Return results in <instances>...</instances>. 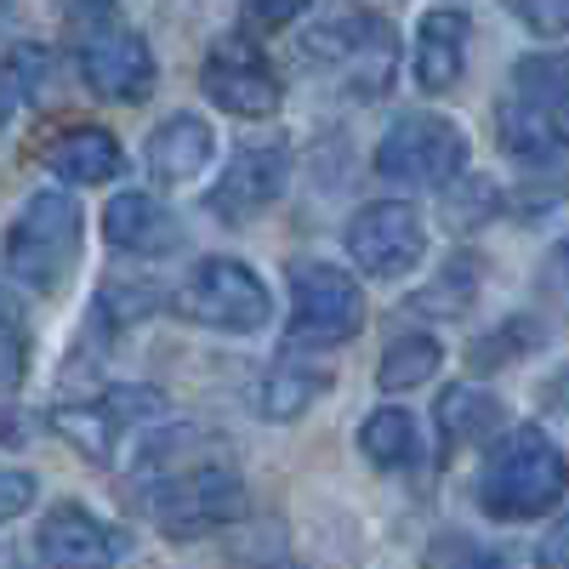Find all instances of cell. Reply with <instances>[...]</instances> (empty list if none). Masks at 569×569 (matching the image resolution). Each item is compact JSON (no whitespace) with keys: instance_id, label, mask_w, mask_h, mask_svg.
Returning a JSON list of instances; mask_svg holds the SVG:
<instances>
[{"instance_id":"obj_23","label":"cell","mask_w":569,"mask_h":569,"mask_svg":"<svg viewBox=\"0 0 569 569\" xmlns=\"http://www.w3.org/2000/svg\"><path fill=\"white\" fill-rule=\"evenodd\" d=\"M541 348H547V319L541 313H507L485 330V337H472L467 365L485 376V370H507L518 359H536Z\"/></svg>"},{"instance_id":"obj_31","label":"cell","mask_w":569,"mask_h":569,"mask_svg":"<svg viewBox=\"0 0 569 569\" xmlns=\"http://www.w3.org/2000/svg\"><path fill=\"white\" fill-rule=\"evenodd\" d=\"M308 18V7H284V0H268V7H240V34H273V29H291V23H302Z\"/></svg>"},{"instance_id":"obj_12","label":"cell","mask_w":569,"mask_h":569,"mask_svg":"<svg viewBox=\"0 0 569 569\" xmlns=\"http://www.w3.org/2000/svg\"><path fill=\"white\" fill-rule=\"evenodd\" d=\"M284 182H291V149H284L279 137L246 142V149H233L222 177L206 188V211L222 228H246L251 217H262L284 194Z\"/></svg>"},{"instance_id":"obj_14","label":"cell","mask_w":569,"mask_h":569,"mask_svg":"<svg viewBox=\"0 0 569 569\" xmlns=\"http://www.w3.org/2000/svg\"><path fill=\"white\" fill-rule=\"evenodd\" d=\"M467 40H472L467 7H427L421 23H416V52H410L416 91H427V98L456 91L461 74H467Z\"/></svg>"},{"instance_id":"obj_17","label":"cell","mask_w":569,"mask_h":569,"mask_svg":"<svg viewBox=\"0 0 569 569\" xmlns=\"http://www.w3.org/2000/svg\"><path fill=\"white\" fill-rule=\"evenodd\" d=\"M46 171L74 182V188H103L126 171V149H120V137L109 126H69L58 131L52 142H46Z\"/></svg>"},{"instance_id":"obj_13","label":"cell","mask_w":569,"mask_h":569,"mask_svg":"<svg viewBox=\"0 0 569 569\" xmlns=\"http://www.w3.org/2000/svg\"><path fill=\"white\" fill-rule=\"evenodd\" d=\"M131 552L126 530L109 525L103 512H91L86 501H58L46 507L34 530V558L46 569H114Z\"/></svg>"},{"instance_id":"obj_7","label":"cell","mask_w":569,"mask_h":569,"mask_svg":"<svg viewBox=\"0 0 569 569\" xmlns=\"http://www.w3.org/2000/svg\"><path fill=\"white\" fill-rule=\"evenodd\" d=\"M177 319L206 325V330H228V337H251L273 319V297L251 262L240 257H206L182 273V284L166 297Z\"/></svg>"},{"instance_id":"obj_20","label":"cell","mask_w":569,"mask_h":569,"mask_svg":"<svg viewBox=\"0 0 569 569\" xmlns=\"http://www.w3.org/2000/svg\"><path fill=\"white\" fill-rule=\"evenodd\" d=\"M439 439L445 450H461V445H490V433L507 427V405L490 393V388H472V382H456L439 393Z\"/></svg>"},{"instance_id":"obj_5","label":"cell","mask_w":569,"mask_h":569,"mask_svg":"<svg viewBox=\"0 0 569 569\" xmlns=\"http://www.w3.org/2000/svg\"><path fill=\"white\" fill-rule=\"evenodd\" d=\"M80 34H74V69L80 80L98 91L103 103H149V91L160 80V63L114 7H80L74 12Z\"/></svg>"},{"instance_id":"obj_1","label":"cell","mask_w":569,"mask_h":569,"mask_svg":"<svg viewBox=\"0 0 569 569\" xmlns=\"http://www.w3.org/2000/svg\"><path fill=\"white\" fill-rule=\"evenodd\" d=\"M569 496V456L547 427H512L479 467V507L501 525H530Z\"/></svg>"},{"instance_id":"obj_6","label":"cell","mask_w":569,"mask_h":569,"mask_svg":"<svg viewBox=\"0 0 569 569\" xmlns=\"http://www.w3.org/2000/svg\"><path fill=\"white\" fill-rule=\"evenodd\" d=\"M291 284V325H284V353H330L353 342L365 330V291L359 279L337 262H291L284 268Z\"/></svg>"},{"instance_id":"obj_2","label":"cell","mask_w":569,"mask_h":569,"mask_svg":"<svg viewBox=\"0 0 569 569\" xmlns=\"http://www.w3.org/2000/svg\"><path fill=\"white\" fill-rule=\"evenodd\" d=\"M297 52H302L308 69H319L325 80H337L342 98H359V103H376V98L393 86V74H399L393 23H388L382 12H370V7L319 18V23L302 34Z\"/></svg>"},{"instance_id":"obj_19","label":"cell","mask_w":569,"mask_h":569,"mask_svg":"<svg viewBox=\"0 0 569 569\" xmlns=\"http://www.w3.org/2000/svg\"><path fill=\"white\" fill-rule=\"evenodd\" d=\"M496 131H501V154L525 171V177H547V171H558L563 154H569V131L552 126L547 114L525 109V103H512V98L496 109Z\"/></svg>"},{"instance_id":"obj_37","label":"cell","mask_w":569,"mask_h":569,"mask_svg":"<svg viewBox=\"0 0 569 569\" xmlns=\"http://www.w3.org/2000/svg\"><path fill=\"white\" fill-rule=\"evenodd\" d=\"M0 18H7V12H0Z\"/></svg>"},{"instance_id":"obj_4","label":"cell","mask_w":569,"mask_h":569,"mask_svg":"<svg viewBox=\"0 0 569 569\" xmlns=\"http://www.w3.org/2000/svg\"><path fill=\"white\" fill-rule=\"evenodd\" d=\"M142 512L166 541H206L246 518V479L222 461H182L142 485Z\"/></svg>"},{"instance_id":"obj_3","label":"cell","mask_w":569,"mask_h":569,"mask_svg":"<svg viewBox=\"0 0 569 569\" xmlns=\"http://www.w3.org/2000/svg\"><path fill=\"white\" fill-rule=\"evenodd\" d=\"M86 251V217L74 206V194L63 188H40L18 206V217L7 222V240H0V262L18 284L52 297L69 284V273L80 268Z\"/></svg>"},{"instance_id":"obj_32","label":"cell","mask_w":569,"mask_h":569,"mask_svg":"<svg viewBox=\"0 0 569 569\" xmlns=\"http://www.w3.org/2000/svg\"><path fill=\"white\" fill-rule=\"evenodd\" d=\"M439 569H512V563H507L501 552H490V547H472L467 536H445Z\"/></svg>"},{"instance_id":"obj_27","label":"cell","mask_w":569,"mask_h":569,"mask_svg":"<svg viewBox=\"0 0 569 569\" xmlns=\"http://www.w3.org/2000/svg\"><path fill=\"white\" fill-rule=\"evenodd\" d=\"M507 206V194L490 182V177H456L450 188H445V211L456 217V228H479V222H490L496 211Z\"/></svg>"},{"instance_id":"obj_33","label":"cell","mask_w":569,"mask_h":569,"mask_svg":"<svg viewBox=\"0 0 569 569\" xmlns=\"http://www.w3.org/2000/svg\"><path fill=\"white\" fill-rule=\"evenodd\" d=\"M536 569H569V512L547 530V541L536 547Z\"/></svg>"},{"instance_id":"obj_34","label":"cell","mask_w":569,"mask_h":569,"mask_svg":"<svg viewBox=\"0 0 569 569\" xmlns=\"http://www.w3.org/2000/svg\"><path fill=\"white\" fill-rule=\"evenodd\" d=\"M0 569H34V558H29V552H18V547H7V541H0Z\"/></svg>"},{"instance_id":"obj_15","label":"cell","mask_w":569,"mask_h":569,"mask_svg":"<svg viewBox=\"0 0 569 569\" xmlns=\"http://www.w3.org/2000/svg\"><path fill=\"white\" fill-rule=\"evenodd\" d=\"M103 240L126 257H171L182 246V222L171 206H160L154 194H142V188H126V194L109 200L103 211Z\"/></svg>"},{"instance_id":"obj_16","label":"cell","mask_w":569,"mask_h":569,"mask_svg":"<svg viewBox=\"0 0 569 569\" xmlns=\"http://www.w3.org/2000/svg\"><path fill=\"white\" fill-rule=\"evenodd\" d=\"M325 393H330V365L279 353V359L257 376V382H251V410H257L262 421H297V416H308Z\"/></svg>"},{"instance_id":"obj_22","label":"cell","mask_w":569,"mask_h":569,"mask_svg":"<svg viewBox=\"0 0 569 569\" xmlns=\"http://www.w3.org/2000/svg\"><path fill=\"white\" fill-rule=\"evenodd\" d=\"M359 450L370 467H382V472H405L421 461V427L405 405H382V410H370L365 427H359Z\"/></svg>"},{"instance_id":"obj_28","label":"cell","mask_w":569,"mask_h":569,"mask_svg":"<svg viewBox=\"0 0 569 569\" xmlns=\"http://www.w3.org/2000/svg\"><path fill=\"white\" fill-rule=\"evenodd\" d=\"M160 308V291H149V284H103V297H98V319L103 325H137V319H149Z\"/></svg>"},{"instance_id":"obj_29","label":"cell","mask_w":569,"mask_h":569,"mask_svg":"<svg viewBox=\"0 0 569 569\" xmlns=\"http://www.w3.org/2000/svg\"><path fill=\"white\" fill-rule=\"evenodd\" d=\"M512 18L525 23L536 40H563V34H569V0H536V7H512Z\"/></svg>"},{"instance_id":"obj_25","label":"cell","mask_w":569,"mask_h":569,"mask_svg":"<svg viewBox=\"0 0 569 569\" xmlns=\"http://www.w3.org/2000/svg\"><path fill=\"white\" fill-rule=\"evenodd\" d=\"M439 365H445L439 337H427V330H405V337L388 342L382 365H376V388H382V393H410L421 382H433Z\"/></svg>"},{"instance_id":"obj_21","label":"cell","mask_w":569,"mask_h":569,"mask_svg":"<svg viewBox=\"0 0 569 569\" xmlns=\"http://www.w3.org/2000/svg\"><path fill=\"white\" fill-rule=\"evenodd\" d=\"M512 103L547 114L552 126L569 131V46L558 52H530L512 63Z\"/></svg>"},{"instance_id":"obj_30","label":"cell","mask_w":569,"mask_h":569,"mask_svg":"<svg viewBox=\"0 0 569 569\" xmlns=\"http://www.w3.org/2000/svg\"><path fill=\"white\" fill-rule=\"evenodd\" d=\"M34 496H40L34 472H23V467H0V525H12L18 512H29Z\"/></svg>"},{"instance_id":"obj_26","label":"cell","mask_w":569,"mask_h":569,"mask_svg":"<svg viewBox=\"0 0 569 569\" xmlns=\"http://www.w3.org/2000/svg\"><path fill=\"white\" fill-rule=\"evenodd\" d=\"M29 359H34L29 319H23V308H18L7 291H0V393H18V388H23Z\"/></svg>"},{"instance_id":"obj_36","label":"cell","mask_w":569,"mask_h":569,"mask_svg":"<svg viewBox=\"0 0 569 569\" xmlns=\"http://www.w3.org/2000/svg\"><path fill=\"white\" fill-rule=\"evenodd\" d=\"M7 109H12V91H7V86H0V120H7Z\"/></svg>"},{"instance_id":"obj_11","label":"cell","mask_w":569,"mask_h":569,"mask_svg":"<svg viewBox=\"0 0 569 569\" xmlns=\"http://www.w3.org/2000/svg\"><path fill=\"white\" fill-rule=\"evenodd\" d=\"M166 416V393L160 388H109L98 399H74V405H58L52 410V427L86 456V461H98L109 467L120 439L137 433L142 421H154Z\"/></svg>"},{"instance_id":"obj_24","label":"cell","mask_w":569,"mask_h":569,"mask_svg":"<svg viewBox=\"0 0 569 569\" xmlns=\"http://www.w3.org/2000/svg\"><path fill=\"white\" fill-rule=\"evenodd\" d=\"M479 268H485V262L472 257V251H456V257L410 297V313H421V319H461V313H472V302H479V279H485Z\"/></svg>"},{"instance_id":"obj_18","label":"cell","mask_w":569,"mask_h":569,"mask_svg":"<svg viewBox=\"0 0 569 569\" xmlns=\"http://www.w3.org/2000/svg\"><path fill=\"white\" fill-rule=\"evenodd\" d=\"M211 154H217L211 126H206L200 114H188V109L166 114V120L149 131V149H142V160H149V177L166 182V188H177V182H188V177H206Z\"/></svg>"},{"instance_id":"obj_10","label":"cell","mask_w":569,"mask_h":569,"mask_svg":"<svg viewBox=\"0 0 569 569\" xmlns=\"http://www.w3.org/2000/svg\"><path fill=\"white\" fill-rule=\"evenodd\" d=\"M342 246L359 273L370 279H405L427 257V217L410 200H370L348 217Z\"/></svg>"},{"instance_id":"obj_9","label":"cell","mask_w":569,"mask_h":569,"mask_svg":"<svg viewBox=\"0 0 569 569\" xmlns=\"http://www.w3.org/2000/svg\"><path fill=\"white\" fill-rule=\"evenodd\" d=\"M200 91L222 114H233V120H268L284 103V80H279L273 58L262 52L251 34H240V29L206 46V58H200Z\"/></svg>"},{"instance_id":"obj_35","label":"cell","mask_w":569,"mask_h":569,"mask_svg":"<svg viewBox=\"0 0 569 569\" xmlns=\"http://www.w3.org/2000/svg\"><path fill=\"white\" fill-rule=\"evenodd\" d=\"M233 569H297L291 558H257V563H233Z\"/></svg>"},{"instance_id":"obj_8","label":"cell","mask_w":569,"mask_h":569,"mask_svg":"<svg viewBox=\"0 0 569 569\" xmlns=\"http://www.w3.org/2000/svg\"><path fill=\"white\" fill-rule=\"evenodd\" d=\"M376 177L382 182H399V188H445L467 171V131L450 120V114H427V109H410L399 114L382 142L370 154Z\"/></svg>"}]
</instances>
